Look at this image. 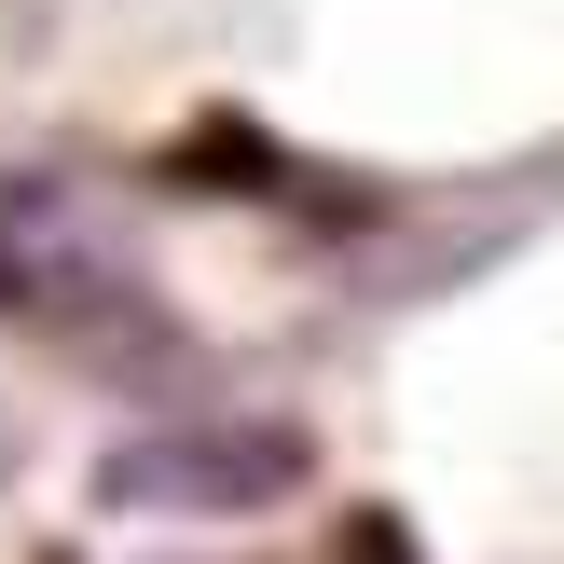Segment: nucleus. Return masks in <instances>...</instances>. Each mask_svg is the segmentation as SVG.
I'll list each match as a JSON object with an SVG mask.
<instances>
[{
    "label": "nucleus",
    "instance_id": "1",
    "mask_svg": "<svg viewBox=\"0 0 564 564\" xmlns=\"http://www.w3.org/2000/svg\"><path fill=\"white\" fill-rule=\"evenodd\" d=\"M0 317L42 330V345H83V358H152L165 345V303L138 290V262L55 180H0Z\"/></svg>",
    "mask_w": 564,
    "mask_h": 564
},
{
    "label": "nucleus",
    "instance_id": "2",
    "mask_svg": "<svg viewBox=\"0 0 564 564\" xmlns=\"http://www.w3.org/2000/svg\"><path fill=\"white\" fill-rule=\"evenodd\" d=\"M303 427H262V413H207V427H152L110 455V496L124 510H275L303 496Z\"/></svg>",
    "mask_w": 564,
    "mask_h": 564
}]
</instances>
